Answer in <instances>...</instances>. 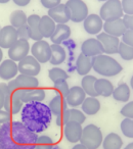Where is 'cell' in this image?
Returning <instances> with one entry per match:
<instances>
[{"instance_id": "cell-1", "label": "cell", "mask_w": 133, "mask_h": 149, "mask_svg": "<svg viewBox=\"0 0 133 149\" xmlns=\"http://www.w3.org/2000/svg\"><path fill=\"white\" fill-rule=\"evenodd\" d=\"M38 135L22 122H7L0 128V149H32Z\"/></svg>"}, {"instance_id": "cell-2", "label": "cell", "mask_w": 133, "mask_h": 149, "mask_svg": "<svg viewBox=\"0 0 133 149\" xmlns=\"http://www.w3.org/2000/svg\"><path fill=\"white\" fill-rule=\"evenodd\" d=\"M52 116L49 106L41 101L25 103L21 110L22 123L36 134H40L48 128Z\"/></svg>"}, {"instance_id": "cell-3", "label": "cell", "mask_w": 133, "mask_h": 149, "mask_svg": "<svg viewBox=\"0 0 133 149\" xmlns=\"http://www.w3.org/2000/svg\"><path fill=\"white\" fill-rule=\"evenodd\" d=\"M0 91L4 94V108L6 111L13 114L19 113L24 106L21 99L22 89L18 86L15 80H10L8 84L0 83Z\"/></svg>"}, {"instance_id": "cell-4", "label": "cell", "mask_w": 133, "mask_h": 149, "mask_svg": "<svg viewBox=\"0 0 133 149\" xmlns=\"http://www.w3.org/2000/svg\"><path fill=\"white\" fill-rule=\"evenodd\" d=\"M92 70L102 77H115L123 70V68L115 58L108 54L92 57Z\"/></svg>"}, {"instance_id": "cell-5", "label": "cell", "mask_w": 133, "mask_h": 149, "mask_svg": "<svg viewBox=\"0 0 133 149\" xmlns=\"http://www.w3.org/2000/svg\"><path fill=\"white\" fill-rule=\"evenodd\" d=\"M102 130L95 125L89 124L82 130L80 143L83 144L87 149H97L102 144Z\"/></svg>"}, {"instance_id": "cell-6", "label": "cell", "mask_w": 133, "mask_h": 149, "mask_svg": "<svg viewBox=\"0 0 133 149\" xmlns=\"http://www.w3.org/2000/svg\"><path fill=\"white\" fill-rule=\"evenodd\" d=\"M123 15L124 13L122 9L121 0H106L100 7L99 17L104 22L122 19Z\"/></svg>"}, {"instance_id": "cell-7", "label": "cell", "mask_w": 133, "mask_h": 149, "mask_svg": "<svg viewBox=\"0 0 133 149\" xmlns=\"http://www.w3.org/2000/svg\"><path fill=\"white\" fill-rule=\"evenodd\" d=\"M66 5L70 10L73 23H82L89 15L88 6L83 0H68Z\"/></svg>"}, {"instance_id": "cell-8", "label": "cell", "mask_w": 133, "mask_h": 149, "mask_svg": "<svg viewBox=\"0 0 133 149\" xmlns=\"http://www.w3.org/2000/svg\"><path fill=\"white\" fill-rule=\"evenodd\" d=\"M31 53L40 63H46L51 57V48L47 41L42 39L35 41V43L32 45Z\"/></svg>"}, {"instance_id": "cell-9", "label": "cell", "mask_w": 133, "mask_h": 149, "mask_svg": "<svg viewBox=\"0 0 133 149\" xmlns=\"http://www.w3.org/2000/svg\"><path fill=\"white\" fill-rule=\"evenodd\" d=\"M18 66H19L20 74L33 76V77L39 74L40 70H41L40 62L33 55H27L25 58L20 60Z\"/></svg>"}, {"instance_id": "cell-10", "label": "cell", "mask_w": 133, "mask_h": 149, "mask_svg": "<svg viewBox=\"0 0 133 149\" xmlns=\"http://www.w3.org/2000/svg\"><path fill=\"white\" fill-rule=\"evenodd\" d=\"M30 44L28 40L19 39L10 48L8 49V57L13 61H20L29 54Z\"/></svg>"}, {"instance_id": "cell-11", "label": "cell", "mask_w": 133, "mask_h": 149, "mask_svg": "<svg viewBox=\"0 0 133 149\" xmlns=\"http://www.w3.org/2000/svg\"><path fill=\"white\" fill-rule=\"evenodd\" d=\"M96 39L102 43V48H104V53L108 54V55L118 53L119 44H120V40L118 37H115L106 32H102V33L97 34Z\"/></svg>"}, {"instance_id": "cell-12", "label": "cell", "mask_w": 133, "mask_h": 149, "mask_svg": "<svg viewBox=\"0 0 133 149\" xmlns=\"http://www.w3.org/2000/svg\"><path fill=\"white\" fill-rule=\"evenodd\" d=\"M19 40L17 29L11 25L5 26L0 30V47L2 49H9Z\"/></svg>"}, {"instance_id": "cell-13", "label": "cell", "mask_w": 133, "mask_h": 149, "mask_svg": "<svg viewBox=\"0 0 133 149\" xmlns=\"http://www.w3.org/2000/svg\"><path fill=\"white\" fill-rule=\"evenodd\" d=\"M48 15L56 24H66L71 21V13L66 3H60L56 6L48 9Z\"/></svg>"}, {"instance_id": "cell-14", "label": "cell", "mask_w": 133, "mask_h": 149, "mask_svg": "<svg viewBox=\"0 0 133 149\" xmlns=\"http://www.w3.org/2000/svg\"><path fill=\"white\" fill-rule=\"evenodd\" d=\"M83 27L86 33L90 35H97L102 32V27H104V21L99 15L95 13L88 15L83 21Z\"/></svg>"}, {"instance_id": "cell-15", "label": "cell", "mask_w": 133, "mask_h": 149, "mask_svg": "<svg viewBox=\"0 0 133 149\" xmlns=\"http://www.w3.org/2000/svg\"><path fill=\"white\" fill-rule=\"evenodd\" d=\"M81 53L89 57H94L96 55L104 54V48L102 43L96 38H89L82 43Z\"/></svg>"}, {"instance_id": "cell-16", "label": "cell", "mask_w": 133, "mask_h": 149, "mask_svg": "<svg viewBox=\"0 0 133 149\" xmlns=\"http://www.w3.org/2000/svg\"><path fill=\"white\" fill-rule=\"evenodd\" d=\"M19 74V66L17 62L7 58L0 63V78L4 81H10Z\"/></svg>"}, {"instance_id": "cell-17", "label": "cell", "mask_w": 133, "mask_h": 149, "mask_svg": "<svg viewBox=\"0 0 133 149\" xmlns=\"http://www.w3.org/2000/svg\"><path fill=\"white\" fill-rule=\"evenodd\" d=\"M82 125L76 122H69L64 126V135L66 139L71 143L80 142L82 135Z\"/></svg>"}, {"instance_id": "cell-18", "label": "cell", "mask_w": 133, "mask_h": 149, "mask_svg": "<svg viewBox=\"0 0 133 149\" xmlns=\"http://www.w3.org/2000/svg\"><path fill=\"white\" fill-rule=\"evenodd\" d=\"M102 29H104V31L106 33L119 38V37H122L123 34L126 32L127 28L125 26L123 19H114V21L104 22Z\"/></svg>"}, {"instance_id": "cell-19", "label": "cell", "mask_w": 133, "mask_h": 149, "mask_svg": "<svg viewBox=\"0 0 133 149\" xmlns=\"http://www.w3.org/2000/svg\"><path fill=\"white\" fill-rule=\"evenodd\" d=\"M85 98L86 93L82 89L81 86H74V87L70 88V91L66 95V100L68 105L72 106V107H77L83 103Z\"/></svg>"}, {"instance_id": "cell-20", "label": "cell", "mask_w": 133, "mask_h": 149, "mask_svg": "<svg viewBox=\"0 0 133 149\" xmlns=\"http://www.w3.org/2000/svg\"><path fill=\"white\" fill-rule=\"evenodd\" d=\"M45 90L42 88H32V89H22L21 99L25 103L35 101H43L45 98Z\"/></svg>"}, {"instance_id": "cell-21", "label": "cell", "mask_w": 133, "mask_h": 149, "mask_svg": "<svg viewBox=\"0 0 133 149\" xmlns=\"http://www.w3.org/2000/svg\"><path fill=\"white\" fill-rule=\"evenodd\" d=\"M71 36V28L66 24H56L55 30L50 37L53 44H62L64 41L68 40Z\"/></svg>"}, {"instance_id": "cell-22", "label": "cell", "mask_w": 133, "mask_h": 149, "mask_svg": "<svg viewBox=\"0 0 133 149\" xmlns=\"http://www.w3.org/2000/svg\"><path fill=\"white\" fill-rule=\"evenodd\" d=\"M40 19H41V17H39L38 15H31L28 17L27 19L30 39L34 40V41H39V40L43 39V36L41 35V33L39 31Z\"/></svg>"}, {"instance_id": "cell-23", "label": "cell", "mask_w": 133, "mask_h": 149, "mask_svg": "<svg viewBox=\"0 0 133 149\" xmlns=\"http://www.w3.org/2000/svg\"><path fill=\"white\" fill-rule=\"evenodd\" d=\"M56 27V23L49 17V15H43L40 19L39 23V31L43 38H50L53 34Z\"/></svg>"}, {"instance_id": "cell-24", "label": "cell", "mask_w": 133, "mask_h": 149, "mask_svg": "<svg viewBox=\"0 0 133 149\" xmlns=\"http://www.w3.org/2000/svg\"><path fill=\"white\" fill-rule=\"evenodd\" d=\"M92 70V57L80 53L76 60V70L80 76H86Z\"/></svg>"}, {"instance_id": "cell-25", "label": "cell", "mask_w": 133, "mask_h": 149, "mask_svg": "<svg viewBox=\"0 0 133 149\" xmlns=\"http://www.w3.org/2000/svg\"><path fill=\"white\" fill-rule=\"evenodd\" d=\"M94 88H95V91L98 94V96L100 95L102 97H110V96H112L113 91L115 89L112 82H110L108 79H104V78L96 79Z\"/></svg>"}, {"instance_id": "cell-26", "label": "cell", "mask_w": 133, "mask_h": 149, "mask_svg": "<svg viewBox=\"0 0 133 149\" xmlns=\"http://www.w3.org/2000/svg\"><path fill=\"white\" fill-rule=\"evenodd\" d=\"M48 106H49L52 114L55 116H60L62 112H64L66 109H68V103H66V98L62 95L54 96V97L49 101Z\"/></svg>"}, {"instance_id": "cell-27", "label": "cell", "mask_w": 133, "mask_h": 149, "mask_svg": "<svg viewBox=\"0 0 133 149\" xmlns=\"http://www.w3.org/2000/svg\"><path fill=\"white\" fill-rule=\"evenodd\" d=\"M51 57H50L49 62L52 65H60L66 60V50L60 44H51Z\"/></svg>"}, {"instance_id": "cell-28", "label": "cell", "mask_w": 133, "mask_h": 149, "mask_svg": "<svg viewBox=\"0 0 133 149\" xmlns=\"http://www.w3.org/2000/svg\"><path fill=\"white\" fill-rule=\"evenodd\" d=\"M15 81L17 82L18 86L21 89H32V88H37L39 86V81L36 77L33 76H28V74H20L15 77Z\"/></svg>"}, {"instance_id": "cell-29", "label": "cell", "mask_w": 133, "mask_h": 149, "mask_svg": "<svg viewBox=\"0 0 133 149\" xmlns=\"http://www.w3.org/2000/svg\"><path fill=\"white\" fill-rule=\"evenodd\" d=\"M81 105H82V111L85 114H88V116H94L100 109L99 100L96 97H92V96L86 97Z\"/></svg>"}, {"instance_id": "cell-30", "label": "cell", "mask_w": 133, "mask_h": 149, "mask_svg": "<svg viewBox=\"0 0 133 149\" xmlns=\"http://www.w3.org/2000/svg\"><path fill=\"white\" fill-rule=\"evenodd\" d=\"M123 146L122 138L116 133H110L102 140L104 149H121Z\"/></svg>"}, {"instance_id": "cell-31", "label": "cell", "mask_w": 133, "mask_h": 149, "mask_svg": "<svg viewBox=\"0 0 133 149\" xmlns=\"http://www.w3.org/2000/svg\"><path fill=\"white\" fill-rule=\"evenodd\" d=\"M95 82L96 78L94 76H91V74H86L82 78L81 87L86 93V95L92 96V97H97L98 96V94L95 91V88H94Z\"/></svg>"}, {"instance_id": "cell-32", "label": "cell", "mask_w": 133, "mask_h": 149, "mask_svg": "<svg viewBox=\"0 0 133 149\" xmlns=\"http://www.w3.org/2000/svg\"><path fill=\"white\" fill-rule=\"evenodd\" d=\"M113 98L119 102H127L130 99V87L127 84H120L117 88H115L112 94Z\"/></svg>"}, {"instance_id": "cell-33", "label": "cell", "mask_w": 133, "mask_h": 149, "mask_svg": "<svg viewBox=\"0 0 133 149\" xmlns=\"http://www.w3.org/2000/svg\"><path fill=\"white\" fill-rule=\"evenodd\" d=\"M27 19L28 17L25 13V11L23 10H15L10 13V17H9V22H10V25L13 27H15V29L22 27V26L27 25Z\"/></svg>"}, {"instance_id": "cell-34", "label": "cell", "mask_w": 133, "mask_h": 149, "mask_svg": "<svg viewBox=\"0 0 133 149\" xmlns=\"http://www.w3.org/2000/svg\"><path fill=\"white\" fill-rule=\"evenodd\" d=\"M48 77L53 83L57 81H62V80H66L69 78V74L66 70L60 68H52L48 72Z\"/></svg>"}, {"instance_id": "cell-35", "label": "cell", "mask_w": 133, "mask_h": 149, "mask_svg": "<svg viewBox=\"0 0 133 149\" xmlns=\"http://www.w3.org/2000/svg\"><path fill=\"white\" fill-rule=\"evenodd\" d=\"M118 53L120 54L121 58L126 61H130L133 59V47L127 45L126 43L120 41L118 48Z\"/></svg>"}, {"instance_id": "cell-36", "label": "cell", "mask_w": 133, "mask_h": 149, "mask_svg": "<svg viewBox=\"0 0 133 149\" xmlns=\"http://www.w3.org/2000/svg\"><path fill=\"white\" fill-rule=\"evenodd\" d=\"M35 145L39 149H53V141L49 136L46 135L38 136Z\"/></svg>"}, {"instance_id": "cell-37", "label": "cell", "mask_w": 133, "mask_h": 149, "mask_svg": "<svg viewBox=\"0 0 133 149\" xmlns=\"http://www.w3.org/2000/svg\"><path fill=\"white\" fill-rule=\"evenodd\" d=\"M121 131L128 138H133V118H125L121 123Z\"/></svg>"}, {"instance_id": "cell-38", "label": "cell", "mask_w": 133, "mask_h": 149, "mask_svg": "<svg viewBox=\"0 0 133 149\" xmlns=\"http://www.w3.org/2000/svg\"><path fill=\"white\" fill-rule=\"evenodd\" d=\"M69 113H70V122H76L82 125L86 120L85 113L82 110L75 109L74 107L72 109H69Z\"/></svg>"}, {"instance_id": "cell-39", "label": "cell", "mask_w": 133, "mask_h": 149, "mask_svg": "<svg viewBox=\"0 0 133 149\" xmlns=\"http://www.w3.org/2000/svg\"><path fill=\"white\" fill-rule=\"evenodd\" d=\"M53 87L56 91L60 93V95L64 96V98L66 97L68 93L70 91V87H69V84L66 82V80H62V81H57L55 83H53Z\"/></svg>"}, {"instance_id": "cell-40", "label": "cell", "mask_w": 133, "mask_h": 149, "mask_svg": "<svg viewBox=\"0 0 133 149\" xmlns=\"http://www.w3.org/2000/svg\"><path fill=\"white\" fill-rule=\"evenodd\" d=\"M120 113L124 118H133V101L127 102L120 110Z\"/></svg>"}, {"instance_id": "cell-41", "label": "cell", "mask_w": 133, "mask_h": 149, "mask_svg": "<svg viewBox=\"0 0 133 149\" xmlns=\"http://www.w3.org/2000/svg\"><path fill=\"white\" fill-rule=\"evenodd\" d=\"M70 122V113L69 109H66L64 112L60 114V116H56V125L58 127H64L66 123Z\"/></svg>"}, {"instance_id": "cell-42", "label": "cell", "mask_w": 133, "mask_h": 149, "mask_svg": "<svg viewBox=\"0 0 133 149\" xmlns=\"http://www.w3.org/2000/svg\"><path fill=\"white\" fill-rule=\"evenodd\" d=\"M124 15H133V0H121Z\"/></svg>"}, {"instance_id": "cell-43", "label": "cell", "mask_w": 133, "mask_h": 149, "mask_svg": "<svg viewBox=\"0 0 133 149\" xmlns=\"http://www.w3.org/2000/svg\"><path fill=\"white\" fill-rule=\"evenodd\" d=\"M122 42L133 47V30H126V32L122 35Z\"/></svg>"}, {"instance_id": "cell-44", "label": "cell", "mask_w": 133, "mask_h": 149, "mask_svg": "<svg viewBox=\"0 0 133 149\" xmlns=\"http://www.w3.org/2000/svg\"><path fill=\"white\" fill-rule=\"evenodd\" d=\"M17 33H18V37L19 39H25V40H29L30 36H29V30H28V26H22V27L18 28L17 29Z\"/></svg>"}, {"instance_id": "cell-45", "label": "cell", "mask_w": 133, "mask_h": 149, "mask_svg": "<svg viewBox=\"0 0 133 149\" xmlns=\"http://www.w3.org/2000/svg\"><path fill=\"white\" fill-rule=\"evenodd\" d=\"M40 2H41L43 7H45V8H47V9H50V8H52V7L60 4V3L62 2V0H40Z\"/></svg>"}, {"instance_id": "cell-46", "label": "cell", "mask_w": 133, "mask_h": 149, "mask_svg": "<svg viewBox=\"0 0 133 149\" xmlns=\"http://www.w3.org/2000/svg\"><path fill=\"white\" fill-rule=\"evenodd\" d=\"M122 19L127 30H133V15H124Z\"/></svg>"}, {"instance_id": "cell-47", "label": "cell", "mask_w": 133, "mask_h": 149, "mask_svg": "<svg viewBox=\"0 0 133 149\" xmlns=\"http://www.w3.org/2000/svg\"><path fill=\"white\" fill-rule=\"evenodd\" d=\"M11 118V114L6 110L0 109V125H3L5 123L9 122Z\"/></svg>"}, {"instance_id": "cell-48", "label": "cell", "mask_w": 133, "mask_h": 149, "mask_svg": "<svg viewBox=\"0 0 133 149\" xmlns=\"http://www.w3.org/2000/svg\"><path fill=\"white\" fill-rule=\"evenodd\" d=\"M15 4H17L18 6H21V7H25L31 2V0H13Z\"/></svg>"}, {"instance_id": "cell-49", "label": "cell", "mask_w": 133, "mask_h": 149, "mask_svg": "<svg viewBox=\"0 0 133 149\" xmlns=\"http://www.w3.org/2000/svg\"><path fill=\"white\" fill-rule=\"evenodd\" d=\"M4 106V94L0 91V109H2Z\"/></svg>"}, {"instance_id": "cell-50", "label": "cell", "mask_w": 133, "mask_h": 149, "mask_svg": "<svg viewBox=\"0 0 133 149\" xmlns=\"http://www.w3.org/2000/svg\"><path fill=\"white\" fill-rule=\"evenodd\" d=\"M72 149H87V148H86L83 144H81V143H80V144H76Z\"/></svg>"}, {"instance_id": "cell-51", "label": "cell", "mask_w": 133, "mask_h": 149, "mask_svg": "<svg viewBox=\"0 0 133 149\" xmlns=\"http://www.w3.org/2000/svg\"><path fill=\"white\" fill-rule=\"evenodd\" d=\"M124 149H133V142H131V143H129L128 145H127L126 147H125Z\"/></svg>"}, {"instance_id": "cell-52", "label": "cell", "mask_w": 133, "mask_h": 149, "mask_svg": "<svg viewBox=\"0 0 133 149\" xmlns=\"http://www.w3.org/2000/svg\"><path fill=\"white\" fill-rule=\"evenodd\" d=\"M2 58H3V51H2V48L0 47V63L2 61Z\"/></svg>"}, {"instance_id": "cell-53", "label": "cell", "mask_w": 133, "mask_h": 149, "mask_svg": "<svg viewBox=\"0 0 133 149\" xmlns=\"http://www.w3.org/2000/svg\"><path fill=\"white\" fill-rule=\"evenodd\" d=\"M10 0H0V4H5V3H8Z\"/></svg>"}, {"instance_id": "cell-54", "label": "cell", "mask_w": 133, "mask_h": 149, "mask_svg": "<svg viewBox=\"0 0 133 149\" xmlns=\"http://www.w3.org/2000/svg\"><path fill=\"white\" fill-rule=\"evenodd\" d=\"M130 86H131V89L133 90V76L131 77V79H130Z\"/></svg>"}, {"instance_id": "cell-55", "label": "cell", "mask_w": 133, "mask_h": 149, "mask_svg": "<svg viewBox=\"0 0 133 149\" xmlns=\"http://www.w3.org/2000/svg\"><path fill=\"white\" fill-rule=\"evenodd\" d=\"M32 149H39V148H38V147H37V146H36V145H35V146H34V147H33V148H32Z\"/></svg>"}, {"instance_id": "cell-56", "label": "cell", "mask_w": 133, "mask_h": 149, "mask_svg": "<svg viewBox=\"0 0 133 149\" xmlns=\"http://www.w3.org/2000/svg\"><path fill=\"white\" fill-rule=\"evenodd\" d=\"M97 1H100V2H104V1H106V0H97Z\"/></svg>"}, {"instance_id": "cell-57", "label": "cell", "mask_w": 133, "mask_h": 149, "mask_svg": "<svg viewBox=\"0 0 133 149\" xmlns=\"http://www.w3.org/2000/svg\"><path fill=\"white\" fill-rule=\"evenodd\" d=\"M0 128H1V125H0Z\"/></svg>"}, {"instance_id": "cell-58", "label": "cell", "mask_w": 133, "mask_h": 149, "mask_svg": "<svg viewBox=\"0 0 133 149\" xmlns=\"http://www.w3.org/2000/svg\"><path fill=\"white\" fill-rule=\"evenodd\" d=\"M0 30H1V27H0Z\"/></svg>"}]
</instances>
